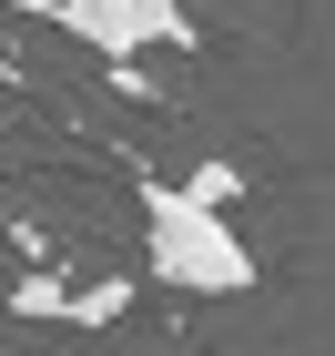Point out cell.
Returning a JSON list of instances; mask_svg holds the SVG:
<instances>
[{"label": "cell", "mask_w": 335, "mask_h": 356, "mask_svg": "<svg viewBox=\"0 0 335 356\" xmlns=\"http://www.w3.org/2000/svg\"><path fill=\"white\" fill-rule=\"evenodd\" d=\"M183 184H194V193H214V204H234V193H244V173H234V163H194Z\"/></svg>", "instance_id": "obj_4"}, {"label": "cell", "mask_w": 335, "mask_h": 356, "mask_svg": "<svg viewBox=\"0 0 335 356\" xmlns=\"http://www.w3.org/2000/svg\"><path fill=\"white\" fill-rule=\"evenodd\" d=\"M0 82H10V41H0Z\"/></svg>", "instance_id": "obj_5"}, {"label": "cell", "mask_w": 335, "mask_h": 356, "mask_svg": "<svg viewBox=\"0 0 335 356\" xmlns=\"http://www.w3.org/2000/svg\"><path fill=\"white\" fill-rule=\"evenodd\" d=\"M0 305L31 316V326H122V316H132V275H92V285H71V275H21V285H0Z\"/></svg>", "instance_id": "obj_3"}, {"label": "cell", "mask_w": 335, "mask_h": 356, "mask_svg": "<svg viewBox=\"0 0 335 356\" xmlns=\"http://www.w3.org/2000/svg\"><path fill=\"white\" fill-rule=\"evenodd\" d=\"M82 51H102V61H132V51H194V10L183 0H41Z\"/></svg>", "instance_id": "obj_2"}, {"label": "cell", "mask_w": 335, "mask_h": 356, "mask_svg": "<svg viewBox=\"0 0 335 356\" xmlns=\"http://www.w3.org/2000/svg\"><path fill=\"white\" fill-rule=\"evenodd\" d=\"M142 245H153V275H163L173 296H254L244 234H234L223 204L194 193V184H153L142 193Z\"/></svg>", "instance_id": "obj_1"}]
</instances>
